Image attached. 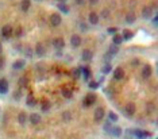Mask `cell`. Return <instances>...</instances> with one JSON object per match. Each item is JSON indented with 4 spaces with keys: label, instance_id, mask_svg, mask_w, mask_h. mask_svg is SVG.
I'll use <instances>...</instances> for the list:
<instances>
[{
    "label": "cell",
    "instance_id": "cell-25",
    "mask_svg": "<svg viewBox=\"0 0 158 139\" xmlns=\"http://www.w3.org/2000/svg\"><path fill=\"white\" fill-rule=\"evenodd\" d=\"M30 5H31V1L30 0H22V3H21V8L22 11H29V8H30Z\"/></svg>",
    "mask_w": 158,
    "mask_h": 139
},
{
    "label": "cell",
    "instance_id": "cell-26",
    "mask_svg": "<svg viewBox=\"0 0 158 139\" xmlns=\"http://www.w3.org/2000/svg\"><path fill=\"white\" fill-rule=\"evenodd\" d=\"M72 77L73 78H78V77H81V73H82V70H81V68H77V69H73V70H72Z\"/></svg>",
    "mask_w": 158,
    "mask_h": 139
},
{
    "label": "cell",
    "instance_id": "cell-37",
    "mask_svg": "<svg viewBox=\"0 0 158 139\" xmlns=\"http://www.w3.org/2000/svg\"><path fill=\"white\" fill-rule=\"evenodd\" d=\"M22 35H23V28H22V27L19 26V27H18V28L15 30V36H18V38H21Z\"/></svg>",
    "mask_w": 158,
    "mask_h": 139
},
{
    "label": "cell",
    "instance_id": "cell-8",
    "mask_svg": "<svg viewBox=\"0 0 158 139\" xmlns=\"http://www.w3.org/2000/svg\"><path fill=\"white\" fill-rule=\"evenodd\" d=\"M151 73H153V69H151L150 65H145V66L142 68V77L143 78L151 77Z\"/></svg>",
    "mask_w": 158,
    "mask_h": 139
},
{
    "label": "cell",
    "instance_id": "cell-14",
    "mask_svg": "<svg viewBox=\"0 0 158 139\" xmlns=\"http://www.w3.org/2000/svg\"><path fill=\"white\" fill-rule=\"evenodd\" d=\"M25 65H26L25 60H16V61L12 64V68H14L15 70H22V69L25 68Z\"/></svg>",
    "mask_w": 158,
    "mask_h": 139
},
{
    "label": "cell",
    "instance_id": "cell-35",
    "mask_svg": "<svg viewBox=\"0 0 158 139\" xmlns=\"http://www.w3.org/2000/svg\"><path fill=\"white\" fill-rule=\"evenodd\" d=\"M88 87L91 88V89H96V88H99V83H97V81H89V83H88Z\"/></svg>",
    "mask_w": 158,
    "mask_h": 139
},
{
    "label": "cell",
    "instance_id": "cell-41",
    "mask_svg": "<svg viewBox=\"0 0 158 139\" xmlns=\"http://www.w3.org/2000/svg\"><path fill=\"white\" fill-rule=\"evenodd\" d=\"M111 58H112V56H111V54H108V53H107V54H106V56H104V61H106V62H110V60H111Z\"/></svg>",
    "mask_w": 158,
    "mask_h": 139
},
{
    "label": "cell",
    "instance_id": "cell-29",
    "mask_svg": "<svg viewBox=\"0 0 158 139\" xmlns=\"http://www.w3.org/2000/svg\"><path fill=\"white\" fill-rule=\"evenodd\" d=\"M18 122L21 124H25L26 122H27V115H26V112H21L18 115Z\"/></svg>",
    "mask_w": 158,
    "mask_h": 139
},
{
    "label": "cell",
    "instance_id": "cell-18",
    "mask_svg": "<svg viewBox=\"0 0 158 139\" xmlns=\"http://www.w3.org/2000/svg\"><path fill=\"white\" fill-rule=\"evenodd\" d=\"M62 96H64L65 99H72V96H73V91H72L70 88L64 87L62 88Z\"/></svg>",
    "mask_w": 158,
    "mask_h": 139
},
{
    "label": "cell",
    "instance_id": "cell-4",
    "mask_svg": "<svg viewBox=\"0 0 158 139\" xmlns=\"http://www.w3.org/2000/svg\"><path fill=\"white\" fill-rule=\"evenodd\" d=\"M95 120L96 122H100V120H103L104 119V116H106V111H104V108L103 107H97L96 109H95Z\"/></svg>",
    "mask_w": 158,
    "mask_h": 139
},
{
    "label": "cell",
    "instance_id": "cell-27",
    "mask_svg": "<svg viewBox=\"0 0 158 139\" xmlns=\"http://www.w3.org/2000/svg\"><path fill=\"white\" fill-rule=\"evenodd\" d=\"M81 70H82L85 81H89V78H91V70H89V68H81Z\"/></svg>",
    "mask_w": 158,
    "mask_h": 139
},
{
    "label": "cell",
    "instance_id": "cell-16",
    "mask_svg": "<svg viewBox=\"0 0 158 139\" xmlns=\"http://www.w3.org/2000/svg\"><path fill=\"white\" fill-rule=\"evenodd\" d=\"M35 53H37V56L43 57V56H45V53H46L45 46H43L42 43H37V46H35Z\"/></svg>",
    "mask_w": 158,
    "mask_h": 139
},
{
    "label": "cell",
    "instance_id": "cell-44",
    "mask_svg": "<svg viewBox=\"0 0 158 139\" xmlns=\"http://www.w3.org/2000/svg\"><path fill=\"white\" fill-rule=\"evenodd\" d=\"M89 3H91L92 5H95V4H97V3H99V0H89Z\"/></svg>",
    "mask_w": 158,
    "mask_h": 139
},
{
    "label": "cell",
    "instance_id": "cell-13",
    "mask_svg": "<svg viewBox=\"0 0 158 139\" xmlns=\"http://www.w3.org/2000/svg\"><path fill=\"white\" fill-rule=\"evenodd\" d=\"M81 58H82V61L89 62L92 58H93V53H92L89 49H85V50L82 52V57H81Z\"/></svg>",
    "mask_w": 158,
    "mask_h": 139
},
{
    "label": "cell",
    "instance_id": "cell-24",
    "mask_svg": "<svg viewBox=\"0 0 158 139\" xmlns=\"http://www.w3.org/2000/svg\"><path fill=\"white\" fill-rule=\"evenodd\" d=\"M123 132V130L120 127H112V128L110 130V134H112L114 136H120Z\"/></svg>",
    "mask_w": 158,
    "mask_h": 139
},
{
    "label": "cell",
    "instance_id": "cell-2",
    "mask_svg": "<svg viewBox=\"0 0 158 139\" xmlns=\"http://www.w3.org/2000/svg\"><path fill=\"white\" fill-rule=\"evenodd\" d=\"M12 34H14V28L10 24H5V26L1 27V35H3V38L8 39V38H11Z\"/></svg>",
    "mask_w": 158,
    "mask_h": 139
},
{
    "label": "cell",
    "instance_id": "cell-28",
    "mask_svg": "<svg viewBox=\"0 0 158 139\" xmlns=\"http://www.w3.org/2000/svg\"><path fill=\"white\" fill-rule=\"evenodd\" d=\"M18 84H19V87L22 88H27V85H29V80H27V77H21L19 78V81H18Z\"/></svg>",
    "mask_w": 158,
    "mask_h": 139
},
{
    "label": "cell",
    "instance_id": "cell-3",
    "mask_svg": "<svg viewBox=\"0 0 158 139\" xmlns=\"http://www.w3.org/2000/svg\"><path fill=\"white\" fill-rule=\"evenodd\" d=\"M61 22H62V18L60 14H51L50 15V24L51 26H54V27L60 26Z\"/></svg>",
    "mask_w": 158,
    "mask_h": 139
},
{
    "label": "cell",
    "instance_id": "cell-48",
    "mask_svg": "<svg viewBox=\"0 0 158 139\" xmlns=\"http://www.w3.org/2000/svg\"><path fill=\"white\" fill-rule=\"evenodd\" d=\"M1 52H3V46H1V43H0V54H1Z\"/></svg>",
    "mask_w": 158,
    "mask_h": 139
},
{
    "label": "cell",
    "instance_id": "cell-22",
    "mask_svg": "<svg viewBox=\"0 0 158 139\" xmlns=\"http://www.w3.org/2000/svg\"><path fill=\"white\" fill-rule=\"evenodd\" d=\"M118 53H119V46H118V45H111V46L108 47V54H111V56H115V54H118Z\"/></svg>",
    "mask_w": 158,
    "mask_h": 139
},
{
    "label": "cell",
    "instance_id": "cell-12",
    "mask_svg": "<svg viewBox=\"0 0 158 139\" xmlns=\"http://www.w3.org/2000/svg\"><path fill=\"white\" fill-rule=\"evenodd\" d=\"M8 92V81L5 78H0V93Z\"/></svg>",
    "mask_w": 158,
    "mask_h": 139
},
{
    "label": "cell",
    "instance_id": "cell-23",
    "mask_svg": "<svg viewBox=\"0 0 158 139\" xmlns=\"http://www.w3.org/2000/svg\"><path fill=\"white\" fill-rule=\"evenodd\" d=\"M135 21H137V15L134 12H128L126 15V23H134Z\"/></svg>",
    "mask_w": 158,
    "mask_h": 139
},
{
    "label": "cell",
    "instance_id": "cell-31",
    "mask_svg": "<svg viewBox=\"0 0 158 139\" xmlns=\"http://www.w3.org/2000/svg\"><path fill=\"white\" fill-rule=\"evenodd\" d=\"M146 111H147L149 113H151L155 111V104L151 103V101H149V103H146Z\"/></svg>",
    "mask_w": 158,
    "mask_h": 139
},
{
    "label": "cell",
    "instance_id": "cell-42",
    "mask_svg": "<svg viewBox=\"0 0 158 139\" xmlns=\"http://www.w3.org/2000/svg\"><path fill=\"white\" fill-rule=\"evenodd\" d=\"M4 58H3V57H0V69H3V68H4Z\"/></svg>",
    "mask_w": 158,
    "mask_h": 139
},
{
    "label": "cell",
    "instance_id": "cell-47",
    "mask_svg": "<svg viewBox=\"0 0 158 139\" xmlns=\"http://www.w3.org/2000/svg\"><path fill=\"white\" fill-rule=\"evenodd\" d=\"M77 1V4H82V3H84V0H76Z\"/></svg>",
    "mask_w": 158,
    "mask_h": 139
},
{
    "label": "cell",
    "instance_id": "cell-49",
    "mask_svg": "<svg viewBox=\"0 0 158 139\" xmlns=\"http://www.w3.org/2000/svg\"><path fill=\"white\" fill-rule=\"evenodd\" d=\"M58 1H60V3H65L66 0H58Z\"/></svg>",
    "mask_w": 158,
    "mask_h": 139
},
{
    "label": "cell",
    "instance_id": "cell-34",
    "mask_svg": "<svg viewBox=\"0 0 158 139\" xmlns=\"http://www.w3.org/2000/svg\"><path fill=\"white\" fill-rule=\"evenodd\" d=\"M108 119H110L111 122H116V120H118V115L115 112H112V111H110V112H108Z\"/></svg>",
    "mask_w": 158,
    "mask_h": 139
},
{
    "label": "cell",
    "instance_id": "cell-30",
    "mask_svg": "<svg viewBox=\"0 0 158 139\" xmlns=\"http://www.w3.org/2000/svg\"><path fill=\"white\" fill-rule=\"evenodd\" d=\"M58 10L61 11V12H64V14H69V7L65 3H60L58 4Z\"/></svg>",
    "mask_w": 158,
    "mask_h": 139
},
{
    "label": "cell",
    "instance_id": "cell-15",
    "mask_svg": "<svg viewBox=\"0 0 158 139\" xmlns=\"http://www.w3.org/2000/svg\"><path fill=\"white\" fill-rule=\"evenodd\" d=\"M29 120H30L31 124H38L41 122V115L39 113H31L29 116Z\"/></svg>",
    "mask_w": 158,
    "mask_h": 139
},
{
    "label": "cell",
    "instance_id": "cell-43",
    "mask_svg": "<svg viewBox=\"0 0 158 139\" xmlns=\"http://www.w3.org/2000/svg\"><path fill=\"white\" fill-rule=\"evenodd\" d=\"M157 22H158V16L155 15V16H154V18H153V24H154V26H157V24H158Z\"/></svg>",
    "mask_w": 158,
    "mask_h": 139
},
{
    "label": "cell",
    "instance_id": "cell-40",
    "mask_svg": "<svg viewBox=\"0 0 158 139\" xmlns=\"http://www.w3.org/2000/svg\"><path fill=\"white\" fill-rule=\"evenodd\" d=\"M102 12H103V14H102L103 18H107V16H110V11H108V10H103Z\"/></svg>",
    "mask_w": 158,
    "mask_h": 139
},
{
    "label": "cell",
    "instance_id": "cell-19",
    "mask_svg": "<svg viewBox=\"0 0 158 139\" xmlns=\"http://www.w3.org/2000/svg\"><path fill=\"white\" fill-rule=\"evenodd\" d=\"M122 36H123V41H130L134 36V32L131 30H127V28H126V30H123Z\"/></svg>",
    "mask_w": 158,
    "mask_h": 139
},
{
    "label": "cell",
    "instance_id": "cell-38",
    "mask_svg": "<svg viewBox=\"0 0 158 139\" xmlns=\"http://www.w3.org/2000/svg\"><path fill=\"white\" fill-rule=\"evenodd\" d=\"M107 32H108V34H116V32H118V28H116V27H108Z\"/></svg>",
    "mask_w": 158,
    "mask_h": 139
},
{
    "label": "cell",
    "instance_id": "cell-46",
    "mask_svg": "<svg viewBox=\"0 0 158 139\" xmlns=\"http://www.w3.org/2000/svg\"><path fill=\"white\" fill-rule=\"evenodd\" d=\"M62 56V53H61V50H58V52H57V57H61Z\"/></svg>",
    "mask_w": 158,
    "mask_h": 139
},
{
    "label": "cell",
    "instance_id": "cell-20",
    "mask_svg": "<svg viewBox=\"0 0 158 139\" xmlns=\"http://www.w3.org/2000/svg\"><path fill=\"white\" fill-rule=\"evenodd\" d=\"M122 42H123V36H122V34H114V36H112V43L114 45H122Z\"/></svg>",
    "mask_w": 158,
    "mask_h": 139
},
{
    "label": "cell",
    "instance_id": "cell-5",
    "mask_svg": "<svg viewBox=\"0 0 158 139\" xmlns=\"http://www.w3.org/2000/svg\"><path fill=\"white\" fill-rule=\"evenodd\" d=\"M137 111V107H135V104L134 103H127L126 104V107H124V113L127 115V116H133L134 113Z\"/></svg>",
    "mask_w": 158,
    "mask_h": 139
},
{
    "label": "cell",
    "instance_id": "cell-1",
    "mask_svg": "<svg viewBox=\"0 0 158 139\" xmlns=\"http://www.w3.org/2000/svg\"><path fill=\"white\" fill-rule=\"evenodd\" d=\"M96 95H93V93H88L87 96L84 97V101H82V105L84 107H89V105H92V104L96 101Z\"/></svg>",
    "mask_w": 158,
    "mask_h": 139
},
{
    "label": "cell",
    "instance_id": "cell-32",
    "mask_svg": "<svg viewBox=\"0 0 158 139\" xmlns=\"http://www.w3.org/2000/svg\"><path fill=\"white\" fill-rule=\"evenodd\" d=\"M111 70H112V66H111V64H110V62H108V64H106V65L103 66V69H102L103 74H108Z\"/></svg>",
    "mask_w": 158,
    "mask_h": 139
},
{
    "label": "cell",
    "instance_id": "cell-7",
    "mask_svg": "<svg viewBox=\"0 0 158 139\" xmlns=\"http://www.w3.org/2000/svg\"><path fill=\"white\" fill-rule=\"evenodd\" d=\"M53 46H54V49H57V50H61V49H64V46H65V41H64L62 38H54Z\"/></svg>",
    "mask_w": 158,
    "mask_h": 139
},
{
    "label": "cell",
    "instance_id": "cell-17",
    "mask_svg": "<svg viewBox=\"0 0 158 139\" xmlns=\"http://www.w3.org/2000/svg\"><path fill=\"white\" fill-rule=\"evenodd\" d=\"M26 104H27L29 107H34V105L37 104V99L34 97V95H33V93H29L27 100H26Z\"/></svg>",
    "mask_w": 158,
    "mask_h": 139
},
{
    "label": "cell",
    "instance_id": "cell-9",
    "mask_svg": "<svg viewBox=\"0 0 158 139\" xmlns=\"http://www.w3.org/2000/svg\"><path fill=\"white\" fill-rule=\"evenodd\" d=\"M123 77H124V70H123L122 68H116L114 70V78L119 81V80H123Z\"/></svg>",
    "mask_w": 158,
    "mask_h": 139
},
{
    "label": "cell",
    "instance_id": "cell-39",
    "mask_svg": "<svg viewBox=\"0 0 158 139\" xmlns=\"http://www.w3.org/2000/svg\"><path fill=\"white\" fill-rule=\"evenodd\" d=\"M21 91H16V92H14V99H15V100H19V99H21Z\"/></svg>",
    "mask_w": 158,
    "mask_h": 139
},
{
    "label": "cell",
    "instance_id": "cell-21",
    "mask_svg": "<svg viewBox=\"0 0 158 139\" xmlns=\"http://www.w3.org/2000/svg\"><path fill=\"white\" fill-rule=\"evenodd\" d=\"M41 108H42V111H43V112H47V111L51 108V103L49 101V100H42Z\"/></svg>",
    "mask_w": 158,
    "mask_h": 139
},
{
    "label": "cell",
    "instance_id": "cell-33",
    "mask_svg": "<svg viewBox=\"0 0 158 139\" xmlns=\"http://www.w3.org/2000/svg\"><path fill=\"white\" fill-rule=\"evenodd\" d=\"M62 119H64L65 122H69V120H72V113L69 112V111H65V112L62 113Z\"/></svg>",
    "mask_w": 158,
    "mask_h": 139
},
{
    "label": "cell",
    "instance_id": "cell-10",
    "mask_svg": "<svg viewBox=\"0 0 158 139\" xmlns=\"http://www.w3.org/2000/svg\"><path fill=\"white\" fill-rule=\"evenodd\" d=\"M70 45L73 47H78L80 45H81V38H80V35H72L70 36Z\"/></svg>",
    "mask_w": 158,
    "mask_h": 139
},
{
    "label": "cell",
    "instance_id": "cell-36",
    "mask_svg": "<svg viewBox=\"0 0 158 139\" xmlns=\"http://www.w3.org/2000/svg\"><path fill=\"white\" fill-rule=\"evenodd\" d=\"M103 128H104V131H106V132H110V130L112 128V124H111V120H110V122H107V123L104 124V127H103Z\"/></svg>",
    "mask_w": 158,
    "mask_h": 139
},
{
    "label": "cell",
    "instance_id": "cell-11",
    "mask_svg": "<svg viewBox=\"0 0 158 139\" xmlns=\"http://www.w3.org/2000/svg\"><path fill=\"white\" fill-rule=\"evenodd\" d=\"M88 21H89L91 24H97L99 23V15H97V12H89Z\"/></svg>",
    "mask_w": 158,
    "mask_h": 139
},
{
    "label": "cell",
    "instance_id": "cell-45",
    "mask_svg": "<svg viewBox=\"0 0 158 139\" xmlns=\"http://www.w3.org/2000/svg\"><path fill=\"white\" fill-rule=\"evenodd\" d=\"M26 53H27V57H31V49H30V47L26 50Z\"/></svg>",
    "mask_w": 158,
    "mask_h": 139
},
{
    "label": "cell",
    "instance_id": "cell-6",
    "mask_svg": "<svg viewBox=\"0 0 158 139\" xmlns=\"http://www.w3.org/2000/svg\"><path fill=\"white\" fill-rule=\"evenodd\" d=\"M153 12H154L153 8L150 5H146V7H143V10H142V16L145 19H150L153 16Z\"/></svg>",
    "mask_w": 158,
    "mask_h": 139
}]
</instances>
